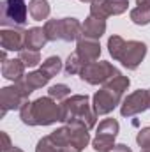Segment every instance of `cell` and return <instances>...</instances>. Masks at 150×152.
I'll return each mask as SVG.
<instances>
[{
    "mask_svg": "<svg viewBox=\"0 0 150 152\" xmlns=\"http://www.w3.org/2000/svg\"><path fill=\"white\" fill-rule=\"evenodd\" d=\"M21 120L28 126H50L60 120L62 110L51 97H39L34 103H25L20 108Z\"/></svg>",
    "mask_w": 150,
    "mask_h": 152,
    "instance_id": "6da1fadb",
    "label": "cell"
},
{
    "mask_svg": "<svg viewBox=\"0 0 150 152\" xmlns=\"http://www.w3.org/2000/svg\"><path fill=\"white\" fill-rule=\"evenodd\" d=\"M60 110H62L60 122L64 124H79V126H85L87 129H92L95 126L97 113L90 110L87 96H71L64 99L60 104Z\"/></svg>",
    "mask_w": 150,
    "mask_h": 152,
    "instance_id": "7a4b0ae2",
    "label": "cell"
},
{
    "mask_svg": "<svg viewBox=\"0 0 150 152\" xmlns=\"http://www.w3.org/2000/svg\"><path fill=\"white\" fill-rule=\"evenodd\" d=\"M110 53L115 60L122 62L127 69H136L147 55L145 42L140 41H124L120 36H113L108 41Z\"/></svg>",
    "mask_w": 150,
    "mask_h": 152,
    "instance_id": "3957f363",
    "label": "cell"
},
{
    "mask_svg": "<svg viewBox=\"0 0 150 152\" xmlns=\"http://www.w3.org/2000/svg\"><path fill=\"white\" fill-rule=\"evenodd\" d=\"M129 78L118 75L108 83H104V87L94 96V112L97 115H106L110 113L113 108L120 103L124 92L129 87Z\"/></svg>",
    "mask_w": 150,
    "mask_h": 152,
    "instance_id": "277c9868",
    "label": "cell"
},
{
    "mask_svg": "<svg viewBox=\"0 0 150 152\" xmlns=\"http://www.w3.org/2000/svg\"><path fill=\"white\" fill-rule=\"evenodd\" d=\"M60 69H62V62H60V58H58V57H50V58L42 64L41 69L34 71V73H30V75H27L23 80H20V81H16V83H20V85L25 88V92L30 96L36 88L44 87L53 76L58 75Z\"/></svg>",
    "mask_w": 150,
    "mask_h": 152,
    "instance_id": "5b68a950",
    "label": "cell"
},
{
    "mask_svg": "<svg viewBox=\"0 0 150 152\" xmlns=\"http://www.w3.org/2000/svg\"><path fill=\"white\" fill-rule=\"evenodd\" d=\"M46 36L50 41H76L79 36H83V28L76 18H62V20H50L44 25Z\"/></svg>",
    "mask_w": 150,
    "mask_h": 152,
    "instance_id": "8992f818",
    "label": "cell"
},
{
    "mask_svg": "<svg viewBox=\"0 0 150 152\" xmlns=\"http://www.w3.org/2000/svg\"><path fill=\"white\" fill-rule=\"evenodd\" d=\"M27 0H4L2 2V27H21L27 23Z\"/></svg>",
    "mask_w": 150,
    "mask_h": 152,
    "instance_id": "52a82bcc",
    "label": "cell"
},
{
    "mask_svg": "<svg viewBox=\"0 0 150 152\" xmlns=\"http://www.w3.org/2000/svg\"><path fill=\"white\" fill-rule=\"evenodd\" d=\"M120 73L113 67L110 62H90L81 69V80L90 83V85H99V83H108Z\"/></svg>",
    "mask_w": 150,
    "mask_h": 152,
    "instance_id": "ba28073f",
    "label": "cell"
},
{
    "mask_svg": "<svg viewBox=\"0 0 150 152\" xmlns=\"http://www.w3.org/2000/svg\"><path fill=\"white\" fill-rule=\"evenodd\" d=\"M28 94L20 83H14L11 87H4L0 90V117H5L9 110L21 108L27 103Z\"/></svg>",
    "mask_w": 150,
    "mask_h": 152,
    "instance_id": "9c48e42d",
    "label": "cell"
},
{
    "mask_svg": "<svg viewBox=\"0 0 150 152\" xmlns=\"http://www.w3.org/2000/svg\"><path fill=\"white\" fill-rule=\"evenodd\" d=\"M118 134V122L115 118H106L97 127V136L94 140V149L97 152H110L115 147L113 142Z\"/></svg>",
    "mask_w": 150,
    "mask_h": 152,
    "instance_id": "30bf717a",
    "label": "cell"
},
{
    "mask_svg": "<svg viewBox=\"0 0 150 152\" xmlns=\"http://www.w3.org/2000/svg\"><path fill=\"white\" fill-rule=\"evenodd\" d=\"M147 108H150V96L149 90H136L131 96H127L122 103L120 113L124 117H133L141 112H145Z\"/></svg>",
    "mask_w": 150,
    "mask_h": 152,
    "instance_id": "8fae6325",
    "label": "cell"
},
{
    "mask_svg": "<svg viewBox=\"0 0 150 152\" xmlns=\"http://www.w3.org/2000/svg\"><path fill=\"white\" fill-rule=\"evenodd\" d=\"M127 5V0H94L90 5V16L106 20L108 16L125 12Z\"/></svg>",
    "mask_w": 150,
    "mask_h": 152,
    "instance_id": "7c38bea8",
    "label": "cell"
},
{
    "mask_svg": "<svg viewBox=\"0 0 150 152\" xmlns=\"http://www.w3.org/2000/svg\"><path fill=\"white\" fill-rule=\"evenodd\" d=\"M25 34L21 28H4L0 32V44L4 51H21L25 48Z\"/></svg>",
    "mask_w": 150,
    "mask_h": 152,
    "instance_id": "4fadbf2b",
    "label": "cell"
},
{
    "mask_svg": "<svg viewBox=\"0 0 150 152\" xmlns=\"http://www.w3.org/2000/svg\"><path fill=\"white\" fill-rule=\"evenodd\" d=\"M76 53L81 58V62L87 66V64H90V62H94V60L99 58L101 46H99V42L95 39H87V37L79 39L78 41V46H76Z\"/></svg>",
    "mask_w": 150,
    "mask_h": 152,
    "instance_id": "5bb4252c",
    "label": "cell"
},
{
    "mask_svg": "<svg viewBox=\"0 0 150 152\" xmlns=\"http://www.w3.org/2000/svg\"><path fill=\"white\" fill-rule=\"evenodd\" d=\"M81 28H83V36L87 39H99L106 32V21L95 16H88L81 25Z\"/></svg>",
    "mask_w": 150,
    "mask_h": 152,
    "instance_id": "9a60e30c",
    "label": "cell"
},
{
    "mask_svg": "<svg viewBox=\"0 0 150 152\" xmlns=\"http://www.w3.org/2000/svg\"><path fill=\"white\" fill-rule=\"evenodd\" d=\"M48 41L50 39L46 36V30L39 28V27H34V28H28L27 34H25V48L32 50V51H39Z\"/></svg>",
    "mask_w": 150,
    "mask_h": 152,
    "instance_id": "2e32d148",
    "label": "cell"
},
{
    "mask_svg": "<svg viewBox=\"0 0 150 152\" xmlns=\"http://www.w3.org/2000/svg\"><path fill=\"white\" fill-rule=\"evenodd\" d=\"M23 73H25V64L20 60V58H16V60H4V64H2V76L4 78H7V80H11V81H20V80H23Z\"/></svg>",
    "mask_w": 150,
    "mask_h": 152,
    "instance_id": "e0dca14e",
    "label": "cell"
},
{
    "mask_svg": "<svg viewBox=\"0 0 150 152\" xmlns=\"http://www.w3.org/2000/svg\"><path fill=\"white\" fill-rule=\"evenodd\" d=\"M28 14L36 21L46 20L50 16V4L46 0H30V4H28Z\"/></svg>",
    "mask_w": 150,
    "mask_h": 152,
    "instance_id": "ac0fdd59",
    "label": "cell"
},
{
    "mask_svg": "<svg viewBox=\"0 0 150 152\" xmlns=\"http://www.w3.org/2000/svg\"><path fill=\"white\" fill-rule=\"evenodd\" d=\"M131 20L136 25H149L150 23V4L138 5L131 11Z\"/></svg>",
    "mask_w": 150,
    "mask_h": 152,
    "instance_id": "d6986e66",
    "label": "cell"
},
{
    "mask_svg": "<svg viewBox=\"0 0 150 152\" xmlns=\"http://www.w3.org/2000/svg\"><path fill=\"white\" fill-rule=\"evenodd\" d=\"M20 60L25 64V67H36L39 62H41V55H39V51L21 50L20 51Z\"/></svg>",
    "mask_w": 150,
    "mask_h": 152,
    "instance_id": "ffe728a7",
    "label": "cell"
},
{
    "mask_svg": "<svg viewBox=\"0 0 150 152\" xmlns=\"http://www.w3.org/2000/svg\"><path fill=\"white\" fill-rule=\"evenodd\" d=\"M83 67H85V64L81 62V58L78 57L76 51L73 55H69V58H67V62H66V73H67V75H79Z\"/></svg>",
    "mask_w": 150,
    "mask_h": 152,
    "instance_id": "44dd1931",
    "label": "cell"
},
{
    "mask_svg": "<svg viewBox=\"0 0 150 152\" xmlns=\"http://www.w3.org/2000/svg\"><path fill=\"white\" fill-rule=\"evenodd\" d=\"M48 94H50V97H51V99L64 101V99H67V97H69V94H71V88H69L67 85H64V83H58V85H53V87H50Z\"/></svg>",
    "mask_w": 150,
    "mask_h": 152,
    "instance_id": "7402d4cb",
    "label": "cell"
},
{
    "mask_svg": "<svg viewBox=\"0 0 150 152\" xmlns=\"http://www.w3.org/2000/svg\"><path fill=\"white\" fill-rule=\"evenodd\" d=\"M36 152H60L58 145L51 140V136H44L42 140H39Z\"/></svg>",
    "mask_w": 150,
    "mask_h": 152,
    "instance_id": "603a6c76",
    "label": "cell"
},
{
    "mask_svg": "<svg viewBox=\"0 0 150 152\" xmlns=\"http://www.w3.org/2000/svg\"><path fill=\"white\" fill-rule=\"evenodd\" d=\"M136 142L140 143V147H141V149H149V147H150V127H143V129L138 133Z\"/></svg>",
    "mask_w": 150,
    "mask_h": 152,
    "instance_id": "cb8c5ba5",
    "label": "cell"
},
{
    "mask_svg": "<svg viewBox=\"0 0 150 152\" xmlns=\"http://www.w3.org/2000/svg\"><path fill=\"white\" fill-rule=\"evenodd\" d=\"M0 136H2V151L7 152L12 145H11V140H9V136H7V133H0Z\"/></svg>",
    "mask_w": 150,
    "mask_h": 152,
    "instance_id": "d4e9b609",
    "label": "cell"
},
{
    "mask_svg": "<svg viewBox=\"0 0 150 152\" xmlns=\"http://www.w3.org/2000/svg\"><path fill=\"white\" fill-rule=\"evenodd\" d=\"M110 152H133V151H131L127 145H115Z\"/></svg>",
    "mask_w": 150,
    "mask_h": 152,
    "instance_id": "484cf974",
    "label": "cell"
},
{
    "mask_svg": "<svg viewBox=\"0 0 150 152\" xmlns=\"http://www.w3.org/2000/svg\"><path fill=\"white\" fill-rule=\"evenodd\" d=\"M7 152H23V151H21L20 147H11V149H9Z\"/></svg>",
    "mask_w": 150,
    "mask_h": 152,
    "instance_id": "4316f807",
    "label": "cell"
},
{
    "mask_svg": "<svg viewBox=\"0 0 150 152\" xmlns=\"http://www.w3.org/2000/svg\"><path fill=\"white\" fill-rule=\"evenodd\" d=\"M143 4H150V0H138V5H143Z\"/></svg>",
    "mask_w": 150,
    "mask_h": 152,
    "instance_id": "83f0119b",
    "label": "cell"
},
{
    "mask_svg": "<svg viewBox=\"0 0 150 152\" xmlns=\"http://www.w3.org/2000/svg\"><path fill=\"white\" fill-rule=\"evenodd\" d=\"M81 2H90V4H92V2H94V0H81Z\"/></svg>",
    "mask_w": 150,
    "mask_h": 152,
    "instance_id": "f1b7e54d",
    "label": "cell"
},
{
    "mask_svg": "<svg viewBox=\"0 0 150 152\" xmlns=\"http://www.w3.org/2000/svg\"><path fill=\"white\" fill-rule=\"evenodd\" d=\"M149 96H150V88H149Z\"/></svg>",
    "mask_w": 150,
    "mask_h": 152,
    "instance_id": "f546056e",
    "label": "cell"
}]
</instances>
